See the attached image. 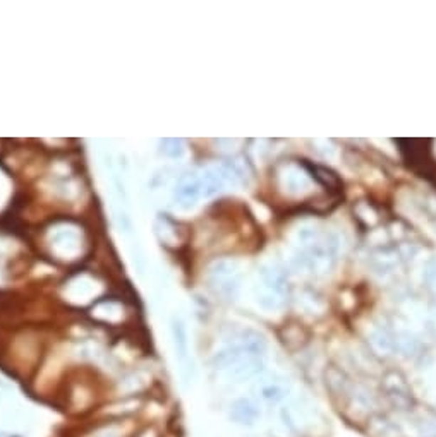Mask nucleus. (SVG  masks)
Masks as SVG:
<instances>
[{"label":"nucleus","instance_id":"f257e3e1","mask_svg":"<svg viewBox=\"0 0 436 437\" xmlns=\"http://www.w3.org/2000/svg\"><path fill=\"white\" fill-rule=\"evenodd\" d=\"M383 393L388 403L398 411H410L414 406V396L405 379L398 372H388L383 377Z\"/></svg>","mask_w":436,"mask_h":437},{"label":"nucleus","instance_id":"f03ea898","mask_svg":"<svg viewBox=\"0 0 436 437\" xmlns=\"http://www.w3.org/2000/svg\"><path fill=\"white\" fill-rule=\"evenodd\" d=\"M278 420L289 434H301L309 423V411L301 401L284 403L278 410Z\"/></svg>","mask_w":436,"mask_h":437},{"label":"nucleus","instance_id":"7ed1b4c3","mask_svg":"<svg viewBox=\"0 0 436 437\" xmlns=\"http://www.w3.org/2000/svg\"><path fill=\"white\" fill-rule=\"evenodd\" d=\"M228 419L240 427H252L261 419V406L252 398H239L228 408Z\"/></svg>","mask_w":436,"mask_h":437},{"label":"nucleus","instance_id":"20e7f679","mask_svg":"<svg viewBox=\"0 0 436 437\" xmlns=\"http://www.w3.org/2000/svg\"><path fill=\"white\" fill-rule=\"evenodd\" d=\"M402 431L410 432L414 437H436V415L430 411H421V414H410L409 422L402 423Z\"/></svg>","mask_w":436,"mask_h":437},{"label":"nucleus","instance_id":"39448f33","mask_svg":"<svg viewBox=\"0 0 436 437\" xmlns=\"http://www.w3.org/2000/svg\"><path fill=\"white\" fill-rule=\"evenodd\" d=\"M203 194L201 189V178L194 173H188L179 180L177 190H176V199L179 204L184 207L193 206L198 201L199 195Z\"/></svg>","mask_w":436,"mask_h":437},{"label":"nucleus","instance_id":"423d86ee","mask_svg":"<svg viewBox=\"0 0 436 437\" xmlns=\"http://www.w3.org/2000/svg\"><path fill=\"white\" fill-rule=\"evenodd\" d=\"M258 393L263 401L270 403V405H278V403H284L289 398V386L280 379L272 377L267 379V381H261Z\"/></svg>","mask_w":436,"mask_h":437},{"label":"nucleus","instance_id":"0eeeda50","mask_svg":"<svg viewBox=\"0 0 436 437\" xmlns=\"http://www.w3.org/2000/svg\"><path fill=\"white\" fill-rule=\"evenodd\" d=\"M326 386L334 396H351V382L342 370L330 367L326 370Z\"/></svg>","mask_w":436,"mask_h":437},{"label":"nucleus","instance_id":"6e6552de","mask_svg":"<svg viewBox=\"0 0 436 437\" xmlns=\"http://www.w3.org/2000/svg\"><path fill=\"white\" fill-rule=\"evenodd\" d=\"M172 333H174V341H176V352L177 359L182 365H188V335H186V328L182 324V320L174 319L172 320Z\"/></svg>","mask_w":436,"mask_h":437},{"label":"nucleus","instance_id":"1a4fd4ad","mask_svg":"<svg viewBox=\"0 0 436 437\" xmlns=\"http://www.w3.org/2000/svg\"><path fill=\"white\" fill-rule=\"evenodd\" d=\"M373 431H375L376 437H402L404 431H402V423L393 422L387 417H381L373 420Z\"/></svg>","mask_w":436,"mask_h":437},{"label":"nucleus","instance_id":"9d476101","mask_svg":"<svg viewBox=\"0 0 436 437\" xmlns=\"http://www.w3.org/2000/svg\"><path fill=\"white\" fill-rule=\"evenodd\" d=\"M371 345L380 355H390L395 348V340L385 330H375L371 333Z\"/></svg>","mask_w":436,"mask_h":437},{"label":"nucleus","instance_id":"9b49d317","mask_svg":"<svg viewBox=\"0 0 436 437\" xmlns=\"http://www.w3.org/2000/svg\"><path fill=\"white\" fill-rule=\"evenodd\" d=\"M199 178H201L203 194L208 195V198L222 190L223 177L218 172H211V170H208V172L203 173V177H199Z\"/></svg>","mask_w":436,"mask_h":437},{"label":"nucleus","instance_id":"f8f14e48","mask_svg":"<svg viewBox=\"0 0 436 437\" xmlns=\"http://www.w3.org/2000/svg\"><path fill=\"white\" fill-rule=\"evenodd\" d=\"M161 153L169 158H181L184 153L181 139H164L161 141Z\"/></svg>","mask_w":436,"mask_h":437}]
</instances>
